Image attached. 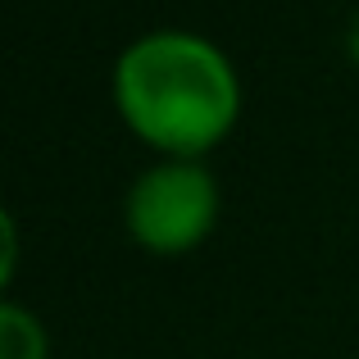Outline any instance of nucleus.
<instances>
[{"instance_id":"1","label":"nucleus","mask_w":359,"mask_h":359,"mask_svg":"<svg viewBox=\"0 0 359 359\" xmlns=\"http://www.w3.org/2000/svg\"><path fill=\"white\" fill-rule=\"evenodd\" d=\"M114 96L137 132L168 150H201L237 114V73L201 32L159 27L123 46Z\"/></svg>"},{"instance_id":"2","label":"nucleus","mask_w":359,"mask_h":359,"mask_svg":"<svg viewBox=\"0 0 359 359\" xmlns=\"http://www.w3.org/2000/svg\"><path fill=\"white\" fill-rule=\"evenodd\" d=\"M219 210V187L201 159H164L150 164L128 191V223L155 250H182L201 241Z\"/></svg>"},{"instance_id":"3","label":"nucleus","mask_w":359,"mask_h":359,"mask_svg":"<svg viewBox=\"0 0 359 359\" xmlns=\"http://www.w3.org/2000/svg\"><path fill=\"white\" fill-rule=\"evenodd\" d=\"M0 359H46V332L18 300L0 305Z\"/></svg>"},{"instance_id":"4","label":"nucleus","mask_w":359,"mask_h":359,"mask_svg":"<svg viewBox=\"0 0 359 359\" xmlns=\"http://www.w3.org/2000/svg\"><path fill=\"white\" fill-rule=\"evenodd\" d=\"M346 41H351V55L359 60V14H355V23H351V36H346Z\"/></svg>"}]
</instances>
